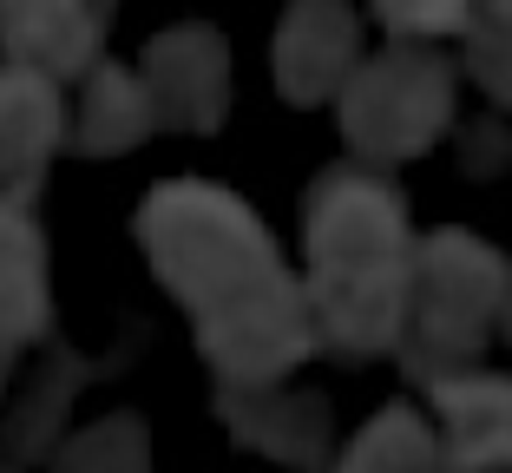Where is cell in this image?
Returning <instances> with one entry per match:
<instances>
[{
    "instance_id": "6da1fadb",
    "label": "cell",
    "mask_w": 512,
    "mask_h": 473,
    "mask_svg": "<svg viewBox=\"0 0 512 473\" xmlns=\"http://www.w3.org/2000/svg\"><path fill=\"white\" fill-rule=\"evenodd\" d=\"M316 250V322L322 336L375 355L401 336L407 316V237L401 204L375 178H329L309 211Z\"/></svg>"
},
{
    "instance_id": "277c9868",
    "label": "cell",
    "mask_w": 512,
    "mask_h": 473,
    "mask_svg": "<svg viewBox=\"0 0 512 473\" xmlns=\"http://www.w3.org/2000/svg\"><path fill=\"white\" fill-rule=\"evenodd\" d=\"M440 112H447L440 73L388 60V66H375V73L355 86V99H348V132H355L362 152L394 158V152H421L427 132L440 125Z\"/></svg>"
},
{
    "instance_id": "5b68a950",
    "label": "cell",
    "mask_w": 512,
    "mask_h": 473,
    "mask_svg": "<svg viewBox=\"0 0 512 473\" xmlns=\"http://www.w3.org/2000/svg\"><path fill=\"white\" fill-rule=\"evenodd\" d=\"M447 414V473H512V388L480 382H440Z\"/></svg>"
},
{
    "instance_id": "3957f363",
    "label": "cell",
    "mask_w": 512,
    "mask_h": 473,
    "mask_svg": "<svg viewBox=\"0 0 512 473\" xmlns=\"http://www.w3.org/2000/svg\"><path fill=\"white\" fill-rule=\"evenodd\" d=\"M407 309H414V368L460 362L480 349L493 316L506 309V263L473 237H434L407 263Z\"/></svg>"
},
{
    "instance_id": "7a4b0ae2",
    "label": "cell",
    "mask_w": 512,
    "mask_h": 473,
    "mask_svg": "<svg viewBox=\"0 0 512 473\" xmlns=\"http://www.w3.org/2000/svg\"><path fill=\"white\" fill-rule=\"evenodd\" d=\"M145 230L165 276L197 303L204 329L237 316L243 303H263V296L283 290L276 257L263 244V230L250 224V211H237L230 198H217L204 184H171L165 198L151 204Z\"/></svg>"
},
{
    "instance_id": "8992f818",
    "label": "cell",
    "mask_w": 512,
    "mask_h": 473,
    "mask_svg": "<svg viewBox=\"0 0 512 473\" xmlns=\"http://www.w3.org/2000/svg\"><path fill=\"white\" fill-rule=\"evenodd\" d=\"M342 473H440V447L427 441V428L414 421V414L394 408L348 447Z\"/></svg>"
}]
</instances>
